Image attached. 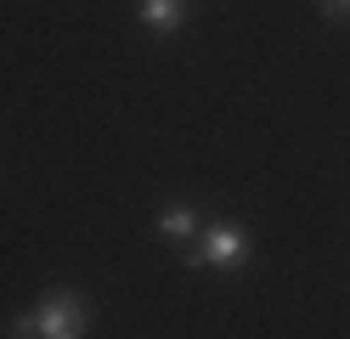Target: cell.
I'll use <instances>...</instances> for the list:
<instances>
[{
	"label": "cell",
	"instance_id": "2",
	"mask_svg": "<svg viewBox=\"0 0 350 339\" xmlns=\"http://www.w3.org/2000/svg\"><path fill=\"white\" fill-rule=\"evenodd\" d=\"M243 260H249V232L243 226H209L187 255V266H209V271H237Z\"/></svg>",
	"mask_w": 350,
	"mask_h": 339
},
{
	"label": "cell",
	"instance_id": "3",
	"mask_svg": "<svg viewBox=\"0 0 350 339\" xmlns=\"http://www.w3.org/2000/svg\"><path fill=\"white\" fill-rule=\"evenodd\" d=\"M152 226H159V238H170V243H187V238H198V210H192V203H164Z\"/></svg>",
	"mask_w": 350,
	"mask_h": 339
},
{
	"label": "cell",
	"instance_id": "1",
	"mask_svg": "<svg viewBox=\"0 0 350 339\" xmlns=\"http://www.w3.org/2000/svg\"><path fill=\"white\" fill-rule=\"evenodd\" d=\"M34 316H40V334L46 339H85V328H91V305L74 288H46Z\"/></svg>",
	"mask_w": 350,
	"mask_h": 339
},
{
	"label": "cell",
	"instance_id": "6",
	"mask_svg": "<svg viewBox=\"0 0 350 339\" xmlns=\"http://www.w3.org/2000/svg\"><path fill=\"white\" fill-rule=\"evenodd\" d=\"M322 17L327 23H345L350 17V0H322Z\"/></svg>",
	"mask_w": 350,
	"mask_h": 339
},
{
	"label": "cell",
	"instance_id": "4",
	"mask_svg": "<svg viewBox=\"0 0 350 339\" xmlns=\"http://www.w3.org/2000/svg\"><path fill=\"white\" fill-rule=\"evenodd\" d=\"M142 23L152 34H175L187 23V0H142Z\"/></svg>",
	"mask_w": 350,
	"mask_h": 339
},
{
	"label": "cell",
	"instance_id": "5",
	"mask_svg": "<svg viewBox=\"0 0 350 339\" xmlns=\"http://www.w3.org/2000/svg\"><path fill=\"white\" fill-rule=\"evenodd\" d=\"M6 339H46V334H40V316H34V311L12 316V323H6Z\"/></svg>",
	"mask_w": 350,
	"mask_h": 339
}]
</instances>
